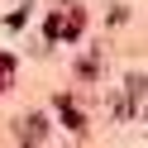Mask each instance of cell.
Wrapping results in <instances>:
<instances>
[{
  "mask_svg": "<svg viewBox=\"0 0 148 148\" xmlns=\"http://www.w3.org/2000/svg\"><path fill=\"white\" fill-rule=\"evenodd\" d=\"M143 110V72H129V81H124V105H119V115H138Z\"/></svg>",
  "mask_w": 148,
  "mask_h": 148,
  "instance_id": "cell-1",
  "label": "cell"
},
{
  "mask_svg": "<svg viewBox=\"0 0 148 148\" xmlns=\"http://www.w3.org/2000/svg\"><path fill=\"white\" fill-rule=\"evenodd\" d=\"M77 34H81V14L77 10H62V14L48 19V38H77Z\"/></svg>",
  "mask_w": 148,
  "mask_h": 148,
  "instance_id": "cell-2",
  "label": "cell"
},
{
  "mask_svg": "<svg viewBox=\"0 0 148 148\" xmlns=\"http://www.w3.org/2000/svg\"><path fill=\"white\" fill-rule=\"evenodd\" d=\"M19 138H24V143H43V138H48V119H43V115H29L24 129H19Z\"/></svg>",
  "mask_w": 148,
  "mask_h": 148,
  "instance_id": "cell-3",
  "label": "cell"
},
{
  "mask_svg": "<svg viewBox=\"0 0 148 148\" xmlns=\"http://www.w3.org/2000/svg\"><path fill=\"white\" fill-rule=\"evenodd\" d=\"M58 110H62V115H67V124L77 129V134H81V129H86V119L77 115V105H72V100H58Z\"/></svg>",
  "mask_w": 148,
  "mask_h": 148,
  "instance_id": "cell-4",
  "label": "cell"
},
{
  "mask_svg": "<svg viewBox=\"0 0 148 148\" xmlns=\"http://www.w3.org/2000/svg\"><path fill=\"white\" fill-rule=\"evenodd\" d=\"M24 19H29V5H19V10L5 14V29H24Z\"/></svg>",
  "mask_w": 148,
  "mask_h": 148,
  "instance_id": "cell-5",
  "label": "cell"
},
{
  "mask_svg": "<svg viewBox=\"0 0 148 148\" xmlns=\"http://www.w3.org/2000/svg\"><path fill=\"white\" fill-rule=\"evenodd\" d=\"M10 72H14V58H10V53H0V91L10 86Z\"/></svg>",
  "mask_w": 148,
  "mask_h": 148,
  "instance_id": "cell-6",
  "label": "cell"
}]
</instances>
